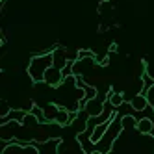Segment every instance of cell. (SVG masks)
I'll return each instance as SVG.
<instances>
[{"label": "cell", "mask_w": 154, "mask_h": 154, "mask_svg": "<svg viewBox=\"0 0 154 154\" xmlns=\"http://www.w3.org/2000/svg\"><path fill=\"white\" fill-rule=\"evenodd\" d=\"M121 132H123V117H121V115L115 112L113 119L109 121V126H108V130H106V134L102 136L100 141H97V143H95V150H97V152H100V154L112 152L113 143H115V139L119 137Z\"/></svg>", "instance_id": "6da1fadb"}, {"label": "cell", "mask_w": 154, "mask_h": 154, "mask_svg": "<svg viewBox=\"0 0 154 154\" xmlns=\"http://www.w3.org/2000/svg\"><path fill=\"white\" fill-rule=\"evenodd\" d=\"M54 65V56H52V50L50 52H43V54H37L30 60V65H28V76L32 78L34 84H41L45 80V72L48 67Z\"/></svg>", "instance_id": "7a4b0ae2"}, {"label": "cell", "mask_w": 154, "mask_h": 154, "mask_svg": "<svg viewBox=\"0 0 154 154\" xmlns=\"http://www.w3.org/2000/svg\"><path fill=\"white\" fill-rule=\"evenodd\" d=\"M104 108H106V100L102 97H95V98H89V100L85 102V106H84V109L87 113H89V117H97V115H100L102 112H104Z\"/></svg>", "instance_id": "3957f363"}, {"label": "cell", "mask_w": 154, "mask_h": 154, "mask_svg": "<svg viewBox=\"0 0 154 154\" xmlns=\"http://www.w3.org/2000/svg\"><path fill=\"white\" fill-rule=\"evenodd\" d=\"M63 80H65V78H63L61 69H58V67H54V65H52V67L47 69V72H45V80H43V82H45L48 87H58Z\"/></svg>", "instance_id": "277c9868"}, {"label": "cell", "mask_w": 154, "mask_h": 154, "mask_svg": "<svg viewBox=\"0 0 154 154\" xmlns=\"http://www.w3.org/2000/svg\"><path fill=\"white\" fill-rule=\"evenodd\" d=\"M52 56H54V67H58V69H63L65 63L71 60V56L67 54V50L61 48V47H56V48H54V50H52Z\"/></svg>", "instance_id": "5b68a950"}, {"label": "cell", "mask_w": 154, "mask_h": 154, "mask_svg": "<svg viewBox=\"0 0 154 154\" xmlns=\"http://www.w3.org/2000/svg\"><path fill=\"white\" fill-rule=\"evenodd\" d=\"M28 112L26 109H9V113L4 115V117H0V125H6L9 123V121H19V123H23V119Z\"/></svg>", "instance_id": "8992f818"}, {"label": "cell", "mask_w": 154, "mask_h": 154, "mask_svg": "<svg viewBox=\"0 0 154 154\" xmlns=\"http://www.w3.org/2000/svg\"><path fill=\"white\" fill-rule=\"evenodd\" d=\"M130 104L134 106L136 112H143V109H147V106H149V98H147V95L137 93V95H134L130 98Z\"/></svg>", "instance_id": "52a82bcc"}, {"label": "cell", "mask_w": 154, "mask_h": 154, "mask_svg": "<svg viewBox=\"0 0 154 154\" xmlns=\"http://www.w3.org/2000/svg\"><path fill=\"white\" fill-rule=\"evenodd\" d=\"M136 128H137V132H141V134H152L154 119L152 117H141V119H137Z\"/></svg>", "instance_id": "ba28073f"}, {"label": "cell", "mask_w": 154, "mask_h": 154, "mask_svg": "<svg viewBox=\"0 0 154 154\" xmlns=\"http://www.w3.org/2000/svg\"><path fill=\"white\" fill-rule=\"evenodd\" d=\"M113 119V117H112ZM109 119V121H112ZM109 121H104V123H98L95 128H93V134H91V143H97V141H100L102 139V136L106 134V130H108V126H109Z\"/></svg>", "instance_id": "9c48e42d"}, {"label": "cell", "mask_w": 154, "mask_h": 154, "mask_svg": "<svg viewBox=\"0 0 154 154\" xmlns=\"http://www.w3.org/2000/svg\"><path fill=\"white\" fill-rule=\"evenodd\" d=\"M43 112H45V119H47V123H54V121H56V117H58L60 106H58V104L48 102V104L43 106Z\"/></svg>", "instance_id": "30bf717a"}, {"label": "cell", "mask_w": 154, "mask_h": 154, "mask_svg": "<svg viewBox=\"0 0 154 154\" xmlns=\"http://www.w3.org/2000/svg\"><path fill=\"white\" fill-rule=\"evenodd\" d=\"M23 125L28 126V128H37V126L41 125V121H39V117H37L35 113L28 112V113L24 115V119H23Z\"/></svg>", "instance_id": "8fae6325"}, {"label": "cell", "mask_w": 154, "mask_h": 154, "mask_svg": "<svg viewBox=\"0 0 154 154\" xmlns=\"http://www.w3.org/2000/svg\"><path fill=\"white\" fill-rule=\"evenodd\" d=\"M108 100L112 102V106L119 108L121 104L125 102V95H123V93H119V91H108Z\"/></svg>", "instance_id": "7c38bea8"}, {"label": "cell", "mask_w": 154, "mask_h": 154, "mask_svg": "<svg viewBox=\"0 0 154 154\" xmlns=\"http://www.w3.org/2000/svg\"><path fill=\"white\" fill-rule=\"evenodd\" d=\"M147 98H149V104H150V106H152V109H154V85L147 91Z\"/></svg>", "instance_id": "4fadbf2b"}]
</instances>
